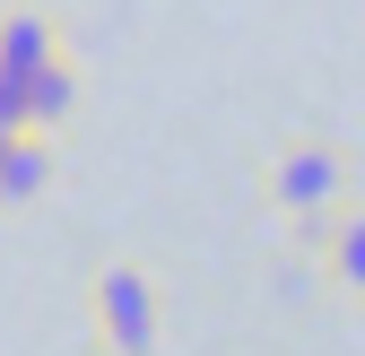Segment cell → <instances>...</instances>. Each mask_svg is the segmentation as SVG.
<instances>
[{
  "label": "cell",
  "mask_w": 365,
  "mask_h": 356,
  "mask_svg": "<svg viewBox=\"0 0 365 356\" xmlns=\"http://www.w3.org/2000/svg\"><path fill=\"white\" fill-rule=\"evenodd\" d=\"M87 339H96V356H157L165 347V295L140 261H96V278H87Z\"/></svg>",
  "instance_id": "1"
},
{
  "label": "cell",
  "mask_w": 365,
  "mask_h": 356,
  "mask_svg": "<svg viewBox=\"0 0 365 356\" xmlns=\"http://www.w3.org/2000/svg\"><path fill=\"white\" fill-rule=\"evenodd\" d=\"M43 192H53V140L26 130V140L9 148V165H0V209H35Z\"/></svg>",
  "instance_id": "5"
},
{
  "label": "cell",
  "mask_w": 365,
  "mask_h": 356,
  "mask_svg": "<svg viewBox=\"0 0 365 356\" xmlns=\"http://www.w3.org/2000/svg\"><path fill=\"white\" fill-rule=\"evenodd\" d=\"M261 183H269V209L279 217H296L304 235H322L348 209V148L339 140H279Z\"/></svg>",
  "instance_id": "2"
},
{
  "label": "cell",
  "mask_w": 365,
  "mask_h": 356,
  "mask_svg": "<svg viewBox=\"0 0 365 356\" xmlns=\"http://www.w3.org/2000/svg\"><path fill=\"white\" fill-rule=\"evenodd\" d=\"M0 130H35V78L0 70Z\"/></svg>",
  "instance_id": "7"
},
{
  "label": "cell",
  "mask_w": 365,
  "mask_h": 356,
  "mask_svg": "<svg viewBox=\"0 0 365 356\" xmlns=\"http://www.w3.org/2000/svg\"><path fill=\"white\" fill-rule=\"evenodd\" d=\"M53 53H70L61 43V18L43 9V0H0V70H43Z\"/></svg>",
  "instance_id": "3"
},
{
  "label": "cell",
  "mask_w": 365,
  "mask_h": 356,
  "mask_svg": "<svg viewBox=\"0 0 365 356\" xmlns=\"http://www.w3.org/2000/svg\"><path fill=\"white\" fill-rule=\"evenodd\" d=\"M18 140H26V130H0V165H9V148H18Z\"/></svg>",
  "instance_id": "8"
},
{
  "label": "cell",
  "mask_w": 365,
  "mask_h": 356,
  "mask_svg": "<svg viewBox=\"0 0 365 356\" xmlns=\"http://www.w3.org/2000/svg\"><path fill=\"white\" fill-rule=\"evenodd\" d=\"M70 113H78V61H70V53H53V61L35 70V130L53 140Z\"/></svg>",
  "instance_id": "6"
},
{
  "label": "cell",
  "mask_w": 365,
  "mask_h": 356,
  "mask_svg": "<svg viewBox=\"0 0 365 356\" xmlns=\"http://www.w3.org/2000/svg\"><path fill=\"white\" fill-rule=\"evenodd\" d=\"M313 244H322V278H331L339 295H356V304H365V209H339Z\"/></svg>",
  "instance_id": "4"
}]
</instances>
